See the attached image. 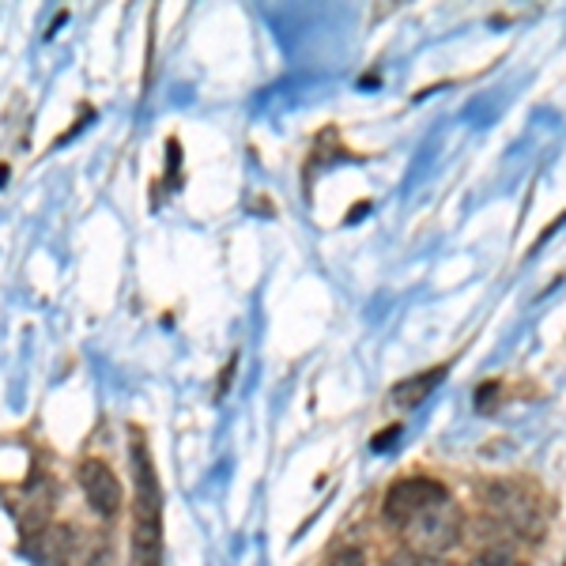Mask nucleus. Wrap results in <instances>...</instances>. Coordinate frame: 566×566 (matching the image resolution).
I'll list each match as a JSON object with an SVG mask.
<instances>
[{
    "label": "nucleus",
    "instance_id": "obj_1",
    "mask_svg": "<svg viewBox=\"0 0 566 566\" xmlns=\"http://www.w3.org/2000/svg\"><path fill=\"white\" fill-rule=\"evenodd\" d=\"M133 476H136L133 566H163V488L140 434H133Z\"/></svg>",
    "mask_w": 566,
    "mask_h": 566
},
{
    "label": "nucleus",
    "instance_id": "obj_2",
    "mask_svg": "<svg viewBox=\"0 0 566 566\" xmlns=\"http://www.w3.org/2000/svg\"><path fill=\"white\" fill-rule=\"evenodd\" d=\"M400 533H405L408 552L434 555V559H442V555L450 552V547L461 544L464 517H461V510L453 506L450 499H446V502H438V506L423 510L419 517H412V522L400 528Z\"/></svg>",
    "mask_w": 566,
    "mask_h": 566
},
{
    "label": "nucleus",
    "instance_id": "obj_3",
    "mask_svg": "<svg viewBox=\"0 0 566 566\" xmlns=\"http://www.w3.org/2000/svg\"><path fill=\"white\" fill-rule=\"evenodd\" d=\"M450 499V491L442 488L438 480L431 476H408V480H397L392 488L386 491V502H381V517L389 525L405 528L412 517H419L423 510L438 506V502Z\"/></svg>",
    "mask_w": 566,
    "mask_h": 566
},
{
    "label": "nucleus",
    "instance_id": "obj_4",
    "mask_svg": "<svg viewBox=\"0 0 566 566\" xmlns=\"http://www.w3.org/2000/svg\"><path fill=\"white\" fill-rule=\"evenodd\" d=\"M80 488H84L87 506L95 510L98 517H114L117 510H122V483H117L109 464L95 458L80 464Z\"/></svg>",
    "mask_w": 566,
    "mask_h": 566
},
{
    "label": "nucleus",
    "instance_id": "obj_5",
    "mask_svg": "<svg viewBox=\"0 0 566 566\" xmlns=\"http://www.w3.org/2000/svg\"><path fill=\"white\" fill-rule=\"evenodd\" d=\"M488 499H491V510H495L514 533H522V536L541 533V510H536V502L528 499L525 491L510 488V483H495Z\"/></svg>",
    "mask_w": 566,
    "mask_h": 566
},
{
    "label": "nucleus",
    "instance_id": "obj_6",
    "mask_svg": "<svg viewBox=\"0 0 566 566\" xmlns=\"http://www.w3.org/2000/svg\"><path fill=\"white\" fill-rule=\"evenodd\" d=\"M442 378H446V367H434V370H423V374H412V378L397 381V386H392V405H400V408L423 405Z\"/></svg>",
    "mask_w": 566,
    "mask_h": 566
},
{
    "label": "nucleus",
    "instance_id": "obj_7",
    "mask_svg": "<svg viewBox=\"0 0 566 566\" xmlns=\"http://www.w3.org/2000/svg\"><path fill=\"white\" fill-rule=\"evenodd\" d=\"M386 566H453V563H446V559H434V555H416V552H397V555H389Z\"/></svg>",
    "mask_w": 566,
    "mask_h": 566
},
{
    "label": "nucleus",
    "instance_id": "obj_8",
    "mask_svg": "<svg viewBox=\"0 0 566 566\" xmlns=\"http://www.w3.org/2000/svg\"><path fill=\"white\" fill-rule=\"evenodd\" d=\"M476 566H514V563H510V552H506V547H488V552H483L480 555V559H476Z\"/></svg>",
    "mask_w": 566,
    "mask_h": 566
},
{
    "label": "nucleus",
    "instance_id": "obj_9",
    "mask_svg": "<svg viewBox=\"0 0 566 566\" xmlns=\"http://www.w3.org/2000/svg\"><path fill=\"white\" fill-rule=\"evenodd\" d=\"M367 559H363V547H344V552H336L333 566H363Z\"/></svg>",
    "mask_w": 566,
    "mask_h": 566
},
{
    "label": "nucleus",
    "instance_id": "obj_10",
    "mask_svg": "<svg viewBox=\"0 0 566 566\" xmlns=\"http://www.w3.org/2000/svg\"><path fill=\"white\" fill-rule=\"evenodd\" d=\"M563 566H566V563H563Z\"/></svg>",
    "mask_w": 566,
    "mask_h": 566
}]
</instances>
